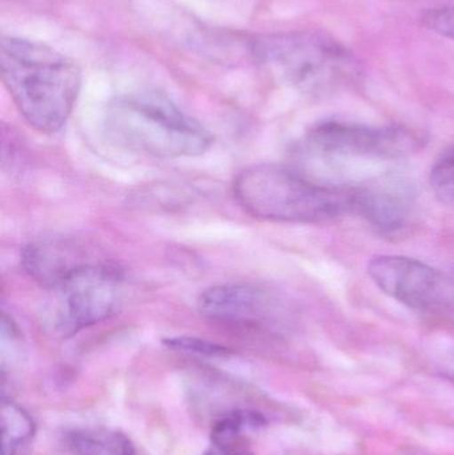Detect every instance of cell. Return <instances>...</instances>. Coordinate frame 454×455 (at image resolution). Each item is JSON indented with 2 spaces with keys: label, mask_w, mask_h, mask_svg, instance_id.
I'll list each match as a JSON object with an SVG mask.
<instances>
[{
  "label": "cell",
  "mask_w": 454,
  "mask_h": 455,
  "mask_svg": "<svg viewBox=\"0 0 454 455\" xmlns=\"http://www.w3.org/2000/svg\"><path fill=\"white\" fill-rule=\"evenodd\" d=\"M0 72L16 108L43 133L60 130L72 114L82 71L59 51L31 40L3 36Z\"/></svg>",
  "instance_id": "1"
},
{
  "label": "cell",
  "mask_w": 454,
  "mask_h": 455,
  "mask_svg": "<svg viewBox=\"0 0 454 455\" xmlns=\"http://www.w3.org/2000/svg\"><path fill=\"white\" fill-rule=\"evenodd\" d=\"M235 199L251 216L277 223H324L354 212V188L320 184L292 167L256 164L234 183Z\"/></svg>",
  "instance_id": "2"
},
{
  "label": "cell",
  "mask_w": 454,
  "mask_h": 455,
  "mask_svg": "<svg viewBox=\"0 0 454 455\" xmlns=\"http://www.w3.org/2000/svg\"><path fill=\"white\" fill-rule=\"evenodd\" d=\"M104 125L109 139L123 148L165 159L200 156L215 140L199 120L159 91L112 101Z\"/></svg>",
  "instance_id": "3"
},
{
  "label": "cell",
  "mask_w": 454,
  "mask_h": 455,
  "mask_svg": "<svg viewBox=\"0 0 454 455\" xmlns=\"http://www.w3.org/2000/svg\"><path fill=\"white\" fill-rule=\"evenodd\" d=\"M251 55L277 79L304 92H327L356 74L354 56L320 32L263 35L251 42Z\"/></svg>",
  "instance_id": "4"
},
{
  "label": "cell",
  "mask_w": 454,
  "mask_h": 455,
  "mask_svg": "<svg viewBox=\"0 0 454 455\" xmlns=\"http://www.w3.org/2000/svg\"><path fill=\"white\" fill-rule=\"evenodd\" d=\"M306 141L312 151L330 156L396 160L420 151L424 138L402 125L372 127L327 120L314 125L308 131Z\"/></svg>",
  "instance_id": "5"
},
{
  "label": "cell",
  "mask_w": 454,
  "mask_h": 455,
  "mask_svg": "<svg viewBox=\"0 0 454 455\" xmlns=\"http://www.w3.org/2000/svg\"><path fill=\"white\" fill-rule=\"evenodd\" d=\"M368 275L386 296L416 312L454 307V278L416 259L380 254L368 264Z\"/></svg>",
  "instance_id": "6"
},
{
  "label": "cell",
  "mask_w": 454,
  "mask_h": 455,
  "mask_svg": "<svg viewBox=\"0 0 454 455\" xmlns=\"http://www.w3.org/2000/svg\"><path fill=\"white\" fill-rule=\"evenodd\" d=\"M122 270L107 262H90L72 273L58 291L56 331L74 336L108 318L115 310L122 285Z\"/></svg>",
  "instance_id": "7"
},
{
  "label": "cell",
  "mask_w": 454,
  "mask_h": 455,
  "mask_svg": "<svg viewBox=\"0 0 454 455\" xmlns=\"http://www.w3.org/2000/svg\"><path fill=\"white\" fill-rule=\"evenodd\" d=\"M200 313L212 323L235 329L271 328L284 317L279 301L263 289L244 283L212 286L200 294Z\"/></svg>",
  "instance_id": "8"
},
{
  "label": "cell",
  "mask_w": 454,
  "mask_h": 455,
  "mask_svg": "<svg viewBox=\"0 0 454 455\" xmlns=\"http://www.w3.org/2000/svg\"><path fill=\"white\" fill-rule=\"evenodd\" d=\"M85 259L87 253L71 238H37L21 251V265L27 275L51 291L59 288L72 273L92 262Z\"/></svg>",
  "instance_id": "9"
},
{
  "label": "cell",
  "mask_w": 454,
  "mask_h": 455,
  "mask_svg": "<svg viewBox=\"0 0 454 455\" xmlns=\"http://www.w3.org/2000/svg\"><path fill=\"white\" fill-rule=\"evenodd\" d=\"M354 212L380 232H400L412 215V194L397 180L354 188Z\"/></svg>",
  "instance_id": "10"
},
{
  "label": "cell",
  "mask_w": 454,
  "mask_h": 455,
  "mask_svg": "<svg viewBox=\"0 0 454 455\" xmlns=\"http://www.w3.org/2000/svg\"><path fill=\"white\" fill-rule=\"evenodd\" d=\"M67 443L74 455H136L135 446L127 435L106 427L72 430L67 435Z\"/></svg>",
  "instance_id": "11"
},
{
  "label": "cell",
  "mask_w": 454,
  "mask_h": 455,
  "mask_svg": "<svg viewBox=\"0 0 454 455\" xmlns=\"http://www.w3.org/2000/svg\"><path fill=\"white\" fill-rule=\"evenodd\" d=\"M2 427V454L23 455L34 438L36 427L32 417L13 401L2 403L0 414Z\"/></svg>",
  "instance_id": "12"
},
{
  "label": "cell",
  "mask_w": 454,
  "mask_h": 455,
  "mask_svg": "<svg viewBox=\"0 0 454 455\" xmlns=\"http://www.w3.org/2000/svg\"><path fill=\"white\" fill-rule=\"evenodd\" d=\"M266 419L256 411H229L213 424L211 445L221 448H248L245 445L247 433L255 432L266 427Z\"/></svg>",
  "instance_id": "13"
},
{
  "label": "cell",
  "mask_w": 454,
  "mask_h": 455,
  "mask_svg": "<svg viewBox=\"0 0 454 455\" xmlns=\"http://www.w3.org/2000/svg\"><path fill=\"white\" fill-rule=\"evenodd\" d=\"M432 192L445 207L454 208V146L442 152L429 175Z\"/></svg>",
  "instance_id": "14"
},
{
  "label": "cell",
  "mask_w": 454,
  "mask_h": 455,
  "mask_svg": "<svg viewBox=\"0 0 454 455\" xmlns=\"http://www.w3.org/2000/svg\"><path fill=\"white\" fill-rule=\"evenodd\" d=\"M428 352L437 368L454 379V333L437 331L429 337Z\"/></svg>",
  "instance_id": "15"
},
{
  "label": "cell",
  "mask_w": 454,
  "mask_h": 455,
  "mask_svg": "<svg viewBox=\"0 0 454 455\" xmlns=\"http://www.w3.org/2000/svg\"><path fill=\"white\" fill-rule=\"evenodd\" d=\"M165 345L179 352L192 353V355H204V357H228L232 350L223 345L205 339H195V337H173L165 339Z\"/></svg>",
  "instance_id": "16"
},
{
  "label": "cell",
  "mask_w": 454,
  "mask_h": 455,
  "mask_svg": "<svg viewBox=\"0 0 454 455\" xmlns=\"http://www.w3.org/2000/svg\"><path fill=\"white\" fill-rule=\"evenodd\" d=\"M423 23L432 31L454 40V7L434 8L426 11Z\"/></svg>",
  "instance_id": "17"
},
{
  "label": "cell",
  "mask_w": 454,
  "mask_h": 455,
  "mask_svg": "<svg viewBox=\"0 0 454 455\" xmlns=\"http://www.w3.org/2000/svg\"><path fill=\"white\" fill-rule=\"evenodd\" d=\"M204 455H253V453L248 448H221V446L211 445Z\"/></svg>",
  "instance_id": "18"
},
{
  "label": "cell",
  "mask_w": 454,
  "mask_h": 455,
  "mask_svg": "<svg viewBox=\"0 0 454 455\" xmlns=\"http://www.w3.org/2000/svg\"><path fill=\"white\" fill-rule=\"evenodd\" d=\"M453 278H454V273H453Z\"/></svg>",
  "instance_id": "19"
}]
</instances>
